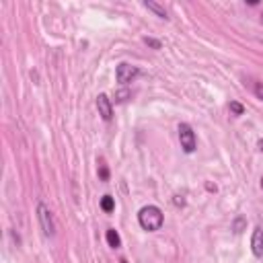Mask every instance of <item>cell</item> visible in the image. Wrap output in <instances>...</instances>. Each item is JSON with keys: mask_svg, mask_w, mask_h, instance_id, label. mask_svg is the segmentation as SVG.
<instances>
[{"mask_svg": "<svg viewBox=\"0 0 263 263\" xmlns=\"http://www.w3.org/2000/svg\"><path fill=\"white\" fill-rule=\"evenodd\" d=\"M128 97H130V93H128V90H119V93L116 95V101H117V103H121V101H125Z\"/></svg>", "mask_w": 263, "mask_h": 263, "instance_id": "5bb4252c", "label": "cell"}, {"mask_svg": "<svg viewBox=\"0 0 263 263\" xmlns=\"http://www.w3.org/2000/svg\"><path fill=\"white\" fill-rule=\"evenodd\" d=\"M138 74H140V70L136 66H132V64H119L117 70H116V76H117L119 85H130Z\"/></svg>", "mask_w": 263, "mask_h": 263, "instance_id": "277c9868", "label": "cell"}, {"mask_svg": "<svg viewBox=\"0 0 263 263\" xmlns=\"http://www.w3.org/2000/svg\"><path fill=\"white\" fill-rule=\"evenodd\" d=\"M97 109H99V116L109 121L113 117V107H111V99L107 95H99L97 97Z\"/></svg>", "mask_w": 263, "mask_h": 263, "instance_id": "5b68a950", "label": "cell"}, {"mask_svg": "<svg viewBox=\"0 0 263 263\" xmlns=\"http://www.w3.org/2000/svg\"><path fill=\"white\" fill-rule=\"evenodd\" d=\"M119 263H128V261H125V259H121V261H119Z\"/></svg>", "mask_w": 263, "mask_h": 263, "instance_id": "e0dca14e", "label": "cell"}, {"mask_svg": "<svg viewBox=\"0 0 263 263\" xmlns=\"http://www.w3.org/2000/svg\"><path fill=\"white\" fill-rule=\"evenodd\" d=\"M228 107H231V111L234 113V116H243V111H245V107L241 105V103H236V101H231V105Z\"/></svg>", "mask_w": 263, "mask_h": 263, "instance_id": "30bf717a", "label": "cell"}, {"mask_svg": "<svg viewBox=\"0 0 263 263\" xmlns=\"http://www.w3.org/2000/svg\"><path fill=\"white\" fill-rule=\"evenodd\" d=\"M37 218H39L43 234L45 236H54L56 234V224H54V218H52V212L48 210V205H45V204L37 205Z\"/></svg>", "mask_w": 263, "mask_h": 263, "instance_id": "3957f363", "label": "cell"}, {"mask_svg": "<svg viewBox=\"0 0 263 263\" xmlns=\"http://www.w3.org/2000/svg\"><path fill=\"white\" fill-rule=\"evenodd\" d=\"M144 43H146V45H150V48H154V50H161V41H158V39L144 37Z\"/></svg>", "mask_w": 263, "mask_h": 263, "instance_id": "4fadbf2b", "label": "cell"}, {"mask_svg": "<svg viewBox=\"0 0 263 263\" xmlns=\"http://www.w3.org/2000/svg\"><path fill=\"white\" fill-rule=\"evenodd\" d=\"M144 6H146L148 10H152V13H154L156 17H161V19H169L167 8H165V6H161L158 2H152V0H146V2H144Z\"/></svg>", "mask_w": 263, "mask_h": 263, "instance_id": "52a82bcc", "label": "cell"}, {"mask_svg": "<svg viewBox=\"0 0 263 263\" xmlns=\"http://www.w3.org/2000/svg\"><path fill=\"white\" fill-rule=\"evenodd\" d=\"M101 208H103V212H113L116 210V202H113V198L111 196H103L101 198Z\"/></svg>", "mask_w": 263, "mask_h": 263, "instance_id": "9c48e42d", "label": "cell"}, {"mask_svg": "<svg viewBox=\"0 0 263 263\" xmlns=\"http://www.w3.org/2000/svg\"><path fill=\"white\" fill-rule=\"evenodd\" d=\"M107 243H109V247H113V249H119V247H121V238H119L117 231L109 228V231H107Z\"/></svg>", "mask_w": 263, "mask_h": 263, "instance_id": "ba28073f", "label": "cell"}, {"mask_svg": "<svg viewBox=\"0 0 263 263\" xmlns=\"http://www.w3.org/2000/svg\"><path fill=\"white\" fill-rule=\"evenodd\" d=\"M261 187H263V177H261Z\"/></svg>", "mask_w": 263, "mask_h": 263, "instance_id": "ac0fdd59", "label": "cell"}, {"mask_svg": "<svg viewBox=\"0 0 263 263\" xmlns=\"http://www.w3.org/2000/svg\"><path fill=\"white\" fill-rule=\"evenodd\" d=\"M251 249H253L255 257H263V228L257 226L253 231V236H251Z\"/></svg>", "mask_w": 263, "mask_h": 263, "instance_id": "8992f818", "label": "cell"}, {"mask_svg": "<svg viewBox=\"0 0 263 263\" xmlns=\"http://www.w3.org/2000/svg\"><path fill=\"white\" fill-rule=\"evenodd\" d=\"M99 177H101L103 181H107V179H109V169H107L105 163H101V165H99Z\"/></svg>", "mask_w": 263, "mask_h": 263, "instance_id": "8fae6325", "label": "cell"}, {"mask_svg": "<svg viewBox=\"0 0 263 263\" xmlns=\"http://www.w3.org/2000/svg\"><path fill=\"white\" fill-rule=\"evenodd\" d=\"M179 142H181V148L185 150L187 154L196 150V146H198V140H196V134H193L191 130V125L189 123H179Z\"/></svg>", "mask_w": 263, "mask_h": 263, "instance_id": "7a4b0ae2", "label": "cell"}, {"mask_svg": "<svg viewBox=\"0 0 263 263\" xmlns=\"http://www.w3.org/2000/svg\"><path fill=\"white\" fill-rule=\"evenodd\" d=\"M138 222L144 231L148 233H154V231H161V226L165 222V216L163 212L156 208V205H144L138 214Z\"/></svg>", "mask_w": 263, "mask_h": 263, "instance_id": "6da1fadb", "label": "cell"}, {"mask_svg": "<svg viewBox=\"0 0 263 263\" xmlns=\"http://www.w3.org/2000/svg\"><path fill=\"white\" fill-rule=\"evenodd\" d=\"M255 95L263 101V85H257V87H255Z\"/></svg>", "mask_w": 263, "mask_h": 263, "instance_id": "9a60e30c", "label": "cell"}, {"mask_svg": "<svg viewBox=\"0 0 263 263\" xmlns=\"http://www.w3.org/2000/svg\"><path fill=\"white\" fill-rule=\"evenodd\" d=\"M257 146H259V150H261V152H263V138H261V140H259V142H257Z\"/></svg>", "mask_w": 263, "mask_h": 263, "instance_id": "2e32d148", "label": "cell"}, {"mask_svg": "<svg viewBox=\"0 0 263 263\" xmlns=\"http://www.w3.org/2000/svg\"><path fill=\"white\" fill-rule=\"evenodd\" d=\"M243 226H245V218H243V216H238V218L234 220V224H233L234 233H243Z\"/></svg>", "mask_w": 263, "mask_h": 263, "instance_id": "7c38bea8", "label": "cell"}]
</instances>
